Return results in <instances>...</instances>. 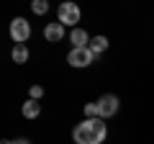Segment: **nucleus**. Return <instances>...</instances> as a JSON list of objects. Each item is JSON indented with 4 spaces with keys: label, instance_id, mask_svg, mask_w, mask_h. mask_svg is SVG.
Listing matches in <instances>:
<instances>
[{
    "label": "nucleus",
    "instance_id": "nucleus-8",
    "mask_svg": "<svg viewBox=\"0 0 154 144\" xmlns=\"http://www.w3.org/2000/svg\"><path fill=\"white\" fill-rule=\"evenodd\" d=\"M88 49L93 52L95 57H98L100 52H105V49H108V39H105V36H95V39H90V44H88Z\"/></svg>",
    "mask_w": 154,
    "mask_h": 144
},
{
    "label": "nucleus",
    "instance_id": "nucleus-11",
    "mask_svg": "<svg viewBox=\"0 0 154 144\" xmlns=\"http://www.w3.org/2000/svg\"><path fill=\"white\" fill-rule=\"evenodd\" d=\"M31 11L38 13V16H44V13L49 11V3H46V0H33V3H31Z\"/></svg>",
    "mask_w": 154,
    "mask_h": 144
},
{
    "label": "nucleus",
    "instance_id": "nucleus-6",
    "mask_svg": "<svg viewBox=\"0 0 154 144\" xmlns=\"http://www.w3.org/2000/svg\"><path fill=\"white\" fill-rule=\"evenodd\" d=\"M69 39H72V49H85V46L90 44V39H88V31H82V28H72Z\"/></svg>",
    "mask_w": 154,
    "mask_h": 144
},
{
    "label": "nucleus",
    "instance_id": "nucleus-5",
    "mask_svg": "<svg viewBox=\"0 0 154 144\" xmlns=\"http://www.w3.org/2000/svg\"><path fill=\"white\" fill-rule=\"evenodd\" d=\"M118 105H121V100L116 98V95H103V98L98 100V111H100V118H110L118 113Z\"/></svg>",
    "mask_w": 154,
    "mask_h": 144
},
{
    "label": "nucleus",
    "instance_id": "nucleus-4",
    "mask_svg": "<svg viewBox=\"0 0 154 144\" xmlns=\"http://www.w3.org/2000/svg\"><path fill=\"white\" fill-rule=\"evenodd\" d=\"M67 62H69L72 67H88L95 62V54L85 46V49H72L69 54H67Z\"/></svg>",
    "mask_w": 154,
    "mask_h": 144
},
{
    "label": "nucleus",
    "instance_id": "nucleus-15",
    "mask_svg": "<svg viewBox=\"0 0 154 144\" xmlns=\"http://www.w3.org/2000/svg\"><path fill=\"white\" fill-rule=\"evenodd\" d=\"M0 144H13V142H8V139H5V142H0Z\"/></svg>",
    "mask_w": 154,
    "mask_h": 144
},
{
    "label": "nucleus",
    "instance_id": "nucleus-2",
    "mask_svg": "<svg viewBox=\"0 0 154 144\" xmlns=\"http://www.w3.org/2000/svg\"><path fill=\"white\" fill-rule=\"evenodd\" d=\"M28 36H31L28 21L26 18H13L11 21V39L16 41V44H23V41H28Z\"/></svg>",
    "mask_w": 154,
    "mask_h": 144
},
{
    "label": "nucleus",
    "instance_id": "nucleus-9",
    "mask_svg": "<svg viewBox=\"0 0 154 144\" xmlns=\"http://www.w3.org/2000/svg\"><path fill=\"white\" fill-rule=\"evenodd\" d=\"M11 57H13V62H16V64L28 62V49H26V44H16V46H13V52H11Z\"/></svg>",
    "mask_w": 154,
    "mask_h": 144
},
{
    "label": "nucleus",
    "instance_id": "nucleus-13",
    "mask_svg": "<svg viewBox=\"0 0 154 144\" xmlns=\"http://www.w3.org/2000/svg\"><path fill=\"white\" fill-rule=\"evenodd\" d=\"M28 95H31V100H38L41 95H44V88H41V85H31V90H28Z\"/></svg>",
    "mask_w": 154,
    "mask_h": 144
},
{
    "label": "nucleus",
    "instance_id": "nucleus-3",
    "mask_svg": "<svg viewBox=\"0 0 154 144\" xmlns=\"http://www.w3.org/2000/svg\"><path fill=\"white\" fill-rule=\"evenodd\" d=\"M77 21H80V8L75 3H62L59 5V23L62 26H75L77 28Z\"/></svg>",
    "mask_w": 154,
    "mask_h": 144
},
{
    "label": "nucleus",
    "instance_id": "nucleus-10",
    "mask_svg": "<svg viewBox=\"0 0 154 144\" xmlns=\"http://www.w3.org/2000/svg\"><path fill=\"white\" fill-rule=\"evenodd\" d=\"M38 113H41V105H38V100H31V98H28L26 103H23V116H26V118H36Z\"/></svg>",
    "mask_w": 154,
    "mask_h": 144
},
{
    "label": "nucleus",
    "instance_id": "nucleus-1",
    "mask_svg": "<svg viewBox=\"0 0 154 144\" xmlns=\"http://www.w3.org/2000/svg\"><path fill=\"white\" fill-rule=\"evenodd\" d=\"M105 134H108V129H105L103 118H85L82 124L75 126L72 139H75V144H103Z\"/></svg>",
    "mask_w": 154,
    "mask_h": 144
},
{
    "label": "nucleus",
    "instance_id": "nucleus-12",
    "mask_svg": "<svg viewBox=\"0 0 154 144\" xmlns=\"http://www.w3.org/2000/svg\"><path fill=\"white\" fill-rule=\"evenodd\" d=\"M85 116H88V118H100L98 103H88V105H85Z\"/></svg>",
    "mask_w": 154,
    "mask_h": 144
},
{
    "label": "nucleus",
    "instance_id": "nucleus-7",
    "mask_svg": "<svg viewBox=\"0 0 154 144\" xmlns=\"http://www.w3.org/2000/svg\"><path fill=\"white\" fill-rule=\"evenodd\" d=\"M44 36H46V41H59L62 36H64V26H62V23H49V26L44 28Z\"/></svg>",
    "mask_w": 154,
    "mask_h": 144
},
{
    "label": "nucleus",
    "instance_id": "nucleus-14",
    "mask_svg": "<svg viewBox=\"0 0 154 144\" xmlns=\"http://www.w3.org/2000/svg\"><path fill=\"white\" fill-rule=\"evenodd\" d=\"M13 144H28V139H16Z\"/></svg>",
    "mask_w": 154,
    "mask_h": 144
}]
</instances>
